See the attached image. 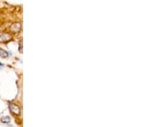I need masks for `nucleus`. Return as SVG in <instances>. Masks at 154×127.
I'll use <instances>...</instances> for the list:
<instances>
[{
	"label": "nucleus",
	"instance_id": "7ed1b4c3",
	"mask_svg": "<svg viewBox=\"0 0 154 127\" xmlns=\"http://www.w3.org/2000/svg\"><path fill=\"white\" fill-rule=\"evenodd\" d=\"M21 28H22L21 23L20 22H15V23H13L11 25V30L12 32H14V33H17V32H19L21 30Z\"/></svg>",
	"mask_w": 154,
	"mask_h": 127
},
{
	"label": "nucleus",
	"instance_id": "f257e3e1",
	"mask_svg": "<svg viewBox=\"0 0 154 127\" xmlns=\"http://www.w3.org/2000/svg\"><path fill=\"white\" fill-rule=\"evenodd\" d=\"M12 35L7 32H0V43H6L11 40Z\"/></svg>",
	"mask_w": 154,
	"mask_h": 127
},
{
	"label": "nucleus",
	"instance_id": "39448f33",
	"mask_svg": "<svg viewBox=\"0 0 154 127\" xmlns=\"http://www.w3.org/2000/svg\"><path fill=\"white\" fill-rule=\"evenodd\" d=\"M1 122L2 123H5V124H9L11 122V118L9 116H4L1 118Z\"/></svg>",
	"mask_w": 154,
	"mask_h": 127
},
{
	"label": "nucleus",
	"instance_id": "f03ea898",
	"mask_svg": "<svg viewBox=\"0 0 154 127\" xmlns=\"http://www.w3.org/2000/svg\"><path fill=\"white\" fill-rule=\"evenodd\" d=\"M9 107H10V110L13 114H15V115H20L21 114V109L17 104L11 102L9 104Z\"/></svg>",
	"mask_w": 154,
	"mask_h": 127
},
{
	"label": "nucleus",
	"instance_id": "20e7f679",
	"mask_svg": "<svg viewBox=\"0 0 154 127\" xmlns=\"http://www.w3.org/2000/svg\"><path fill=\"white\" fill-rule=\"evenodd\" d=\"M10 55V53L8 52H6L5 50L1 49L0 48V57L3 58V59H5V58H8Z\"/></svg>",
	"mask_w": 154,
	"mask_h": 127
}]
</instances>
